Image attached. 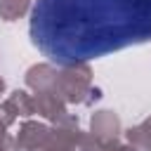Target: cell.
<instances>
[{
    "label": "cell",
    "mask_w": 151,
    "mask_h": 151,
    "mask_svg": "<svg viewBox=\"0 0 151 151\" xmlns=\"http://www.w3.org/2000/svg\"><path fill=\"white\" fill-rule=\"evenodd\" d=\"M52 92L61 101H85V94L90 92V68L85 64H73L57 71Z\"/></svg>",
    "instance_id": "obj_2"
},
{
    "label": "cell",
    "mask_w": 151,
    "mask_h": 151,
    "mask_svg": "<svg viewBox=\"0 0 151 151\" xmlns=\"http://www.w3.org/2000/svg\"><path fill=\"white\" fill-rule=\"evenodd\" d=\"M2 90H5V80L0 78V94H2Z\"/></svg>",
    "instance_id": "obj_8"
},
{
    "label": "cell",
    "mask_w": 151,
    "mask_h": 151,
    "mask_svg": "<svg viewBox=\"0 0 151 151\" xmlns=\"http://www.w3.org/2000/svg\"><path fill=\"white\" fill-rule=\"evenodd\" d=\"M5 125H7V123H5V120H2V116H0V142L7 137V134H5Z\"/></svg>",
    "instance_id": "obj_7"
},
{
    "label": "cell",
    "mask_w": 151,
    "mask_h": 151,
    "mask_svg": "<svg viewBox=\"0 0 151 151\" xmlns=\"http://www.w3.org/2000/svg\"><path fill=\"white\" fill-rule=\"evenodd\" d=\"M28 5L31 0H0V17L5 21H14L28 9Z\"/></svg>",
    "instance_id": "obj_5"
},
{
    "label": "cell",
    "mask_w": 151,
    "mask_h": 151,
    "mask_svg": "<svg viewBox=\"0 0 151 151\" xmlns=\"http://www.w3.org/2000/svg\"><path fill=\"white\" fill-rule=\"evenodd\" d=\"M54 78H57V71H54L52 66H47V64L31 66L28 73H26V83H28L35 92H52Z\"/></svg>",
    "instance_id": "obj_4"
},
{
    "label": "cell",
    "mask_w": 151,
    "mask_h": 151,
    "mask_svg": "<svg viewBox=\"0 0 151 151\" xmlns=\"http://www.w3.org/2000/svg\"><path fill=\"white\" fill-rule=\"evenodd\" d=\"M106 151H137V149H132V146H113V149H111V146L106 144Z\"/></svg>",
    "instance_id": "obj_6"
},
{
    "label": "cell",
    "mask_w": 151,
    "mask_h": 151,
    "mask_svg": "<svg viewBox=\"0 0 151 151\" xmlns=\"http://www.w3.org/2000/svg\"><path fill=\"white\" fill-rule=\"evenodd\" d=\"M33 45L64 66L151 40V0H38Z\"/></svg>",
    "instance_id": "obj_1"
},
{
    "label": "cell",
    "mask_w": 151,
    "mask_h": 151,
    "mask_svg": "<svg viewBox=\"0 0 151 151\" xmlns=\"http://www.w3.org/2000/svg\"><path fill=\"white\" fill-rule=\"evenodd\" d=\"M118 132H120V123H118L116 113H111V111H97L92 116V137L94 139H99L104 144H111V142H116Z\"/></svg>",
    "instance_id": "obj_3"
}]
</instances>
